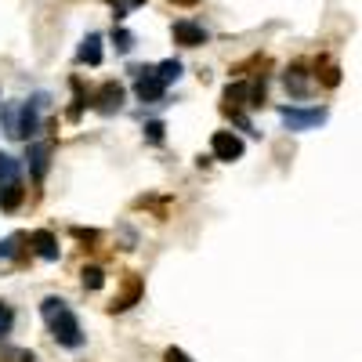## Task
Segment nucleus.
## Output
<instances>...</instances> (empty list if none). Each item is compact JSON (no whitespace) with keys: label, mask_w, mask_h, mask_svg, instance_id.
<instances>
[{"label":"nucleus","mask_w":362,"mask_h":362,"mask_svg":"<svg viewBox=\"0 0 362 362\" xmlns=\"http://www.w3.org/2000/svg\"><path fill=\"white\" fill-rule=\"evenodd\" d=\"M163 358H167V362H192V358H189L185 351H181V348H167V355H163Z\"/></svg>","instance_id":"obj_26"},{"label":"nucleus","mask_w":362,"mask_h":362,"mask_svg":"<svg viewBox=\"0 0 362 362\" xmlns=\"http://www.w3.org/2000/svg\"><path fill=\"white\" fill-rule=\"evenodd\" d=\"M210 153H214V160H221V163H235V160H243V138L232 134V131H214Z\"/></svg>","instance_id":"obj_3"},{"label":"nucleus","mask_w":362,"mask_h":362,"mask_svg":"<svg viewBox=\"0 0 362 362\" xmlns=\"http://www.w3.org/2000/svg\"><path fill=\"white\" fill-rule=\"evenodd\" d=\"M15 116H18V105H4V127L11 138H15Z\"/></svg>","instance_id":"obj_25"},{"label":"nucleus","mask_w":362,"mask_h":362,"mask_svg":"<svg viewBox=\"0 0 362 362\" xmlns=\"http://www.w3.org/2000/svg\"><path fill=\"white\" fill-rule=\"evenodd\" d=\"M141 290H145V286H141V279H138V276H127V286H124V293H119V297L112 300L109 308H112V312H127V308H134L138 300H141Z\"/></svg>","instance_id":"obj_10"},{"label":"nucleus","mask_w":362,"mask_h":362,"mask_svg":"<svg viewBox=\"0 0 362 362\" xmlns=\"http://www.w3.org/2000/svg\"><path fill=\"white\" fill-rule=\"evenodd\" d=\"M76 58H80L83 66H98V62H102V37H98V33H87V40L80 44Z\"/></svg>","instance_id":"obj_13"},{"label":"nucleus","mask_w":362,"mask_h":362,"mask_svg":"<svg viewBox=\"0 0 362 362\" xmlns=\"http://www.w3.org/2000/svg\"><path fill=\"white\" fill-rule=\"evenodd\" d=\"M170 4H177V8H196L199 0H170Z\"/></svg>","instance_id":"obj_27"},{"label":"nucleus","mask_w":362,"mask_h":362,"mask_svg":"<svg viewBox=\"0 0 362 362\" xmlns=\"http://www.w3.org/2000/svg\"><path fill=\"white\" fill-rule=\"evenodd\" d=\"M243 105H250V83L235 80V83L225 87V109H235V112H239Z\"/></svg>","instance_id":"obj_12"},{"label":"nucleus","mask_w":362,"mask_h":362,"mask_svg":"<svg viewBox=\"0 0 362 362\" xmlns=\"http://www.w3.org/2000/svg\"><path fill=\"white\" fill-rule=\"evenodd\" d=\"M29 243H33L37 257H44V261H58V239H54L47 228H37L33 235H29Z\"/></svg>","instance_id":"obj_11"},{"label":"nucleus","mask_w":362,"mask_h":362,"mask_svg":"<svg viewBox=\"0 0 362 362\" xmlns=\"http://www.w3.org/2000/svg\"><path fill=\"white\" fill-rule=\"evenodd\" d=\"M29 174H33V181H44L47 174V163H51V145L47 141H33L29 145Z\"/></svg>","instance_id":"obj_9"},{"label":"nucleus","mask_w":362,"mask_h":362,"mask_svg":"<svg viewBox=\"0 0 362 362\" xmlns=\"http://www.w3.org/2000/svg\"><path fill=\"white\" fill-rule=\"evenodd\" d=\"M163 90H167V87L160 83L156 66H138V69H134V95H138L141 102H160Z\"/></svg>","instance_id":"obj_4"},{"label":"nucleus","mask_w":362,"mask_h":362,"mask_svg":"<svg viewBox=\"0 0 362 362\" xmlns=\"http://www.w3.org/2000/svg\"><path fill=\"white\" fill-rule=\"evenodd\" d=\"M18 243H22V235H11V239H4V243H0V261L15 257V254H18Z\"/></svg>","instance_id":"obj_21"},{"label":"nucleus","mask_w":362,"mask_h":362,"mask_svg":"<svg viewBox=\"0 0 362 362\" xmlns=\"http://www.w3.org/2000/svg\"><path fill=\"white\" fill-rule=\"evenodd\" d=\"M0 362H37L29 348H0Z\"/></svg>","instance_id":"obj_18"},{"label":"nucleus","mask_w":362,"mask_h":362,"mask_svg":"<svg viewBox=\"0 0 362 362\" xmlns=\"http://www.w3.org/2000/svg\"><path fill=\"white\" fill-rule=\"evenodd\" d=\"M322 83H326V87H337V83H341V69H337V66H326V69H322Z\"/></svg>","instance_id":"obj_23"},{"label":"nucleus","mask_w":362,"mask_h":362,"mask_svg":"<svg viewBox=\"0 0 362 362\" xmlns=\"http://www.w3.org/2000/svg\"><path fill=\"white\" fill-rule=\"evenodd\" d=\"M11 181H22L18 177V160L8 156V153H0V185H11Z\"/></svg>","instance_id":"obj_15"},{"label":"nucleus","mask_w":362,"mask_h":362,"mask_svg":"<svg viewBox=\"0 0 362 362\" xmlns=\"http://www.w3.org/2000/svg\"><path fill=\"white\" fill-rule=\"evenodd\" d=\"M112 44H116V51H119V54H127V51L134 47V37L127 33V29H112Z\"/></svg>","instance_id":"obj_20"},{"label":"nucleus","mask_w":362,"mask_h":362,"mask_svg":"<svg viewBox=\"0 0 362 362\" xmlns=\"http://www.w3.org/2000/svg\"><path fill=\"white\" fill-rule=\"evenodd\" d=\"M47 102V95H37L33 102H22L18 105V116H15V138H33L40 131V105Z\"/></svg>","instance_id":"obj_2"},{"label":"nucleus","mask_w":362,"mask_h":362,"mask_svg":"<svg viewBox=\"0 0 362 362\" xmlns=\"http://www.w3.org/2000/svg\"><path fill=\"white\" fill-rule=\"evenodd\" d=\"M279 116H283V124L290 127V131H312V127H319V124H326V109H293V105H286V109H279Z\"/></svg>","instance_id":"obj_5"},{"label":"nucleus","mask_w":362,"mask_h":362,"mask_svg":"<svg viewBox=\"0 0 362 362\" xmlns=\"http://www.w3.org/2000/svg\"><path fill=\"white\" fill-rule=\"evenodd\" d=\"M80 279H83V286H87V290H102V283H105V272H102L98 264H87V268L80 272Z\"/></svg>","instance_id":"obj_17"},{"label":"nucleus","mask_w":362,"mask_h":362,"mask_svg":"<svg viewBox=\"0 0 362 362\" xmlns=\"http://www.w3.org/2000/svg\"><path fill=\"white\" fill-rule=\"evenodd\" d=\"M25 199L22 181H11V185H0V210H18Z\"/></svg>","instance_id":"obj_14"},{"label":"nucleus","mask_w":362,"mask_h":362,"mask_svg":"<svg viewBox=\"0 0 362 362\" xmlns=\"http://www.w3.org/2000/svg\"><path fill=\"white\" fill-rule=\"evenodd\" d=\"M40 315L47 319V326H51V337H54L58 344H62V348H80V344H83L80 319L69 312V305H66L62 297H44Z\"/></svg>","instance_id":"obj_1"},{"label":"nucleus","mask_w":362,"mask_h":362,"mask_svg":"<svg viewBox=\"0 0 362 362\" xmlns=\"http://www.w3.org/2000/svg\"><path fill=\"white\" fill-rule=\"evenodd\" d=\"M174 44H181V47H203L206 44V29L189 22V18H181V22H174Z\"/></svg>","instance_id":"obj_8"},{"label":"nucleus","mask_w":362,"mask_h":362,"mask_svg":"<svg viewBox=\"0 0 362 362\" xmlns=\"http://www.w3.org/2000/svg\"><path fill=\"white\" fill-rule=\"evenodd\" d=\"M156 76H160V83L167 87V83H174L177 76H181V62H177V58H167V62H160L156 66Z\"/></svg>","instance_id":"obj_16"},{"label":"nucleus","mask_w":362,"mask_h":362,"mask_svg":"<svg viewBox=\"0 0 362 362\" xmlns=\"http://www.w3.org/2000/svg\"><path fill=\"white\" fill-rule=\"evenodd\" d=\"M283 83H286V90H290L293 98H308V90H312V76H308V66H305V62H293V66L286 69Z\"/></svg>","instance_id":"obj_7"},{"label":"nucleus","mask_w":362,"mask_h":362,"mask_svg":"<svg viewBox=\"0 0 362 362\" xmlns=\"http://www.w3.org/2000/svg\"><path fill=\"white\" fill-rule=\"evenodd\" d=\"M73 235L80 239V243H98V239H102L95 228H73Z\"/></svg>","instance_id":"obj_24"},{"label":"nucleus","mask_w":362,"mask_h":362,"mask_svg":"<svg viewBox=\"0 0 362 362\" xmlns=\"http://www.w3.org/2000/svg\"><path fill=\"white\" fill-rule=\"evenodd\" d=\"M11 326H15V312H11V305H4V300H0V341L11 334Z\"/></svg>","instance_id":"obj_19"},{"label":"nucleus","mask_w":362,"mask_h":362,"mask_svg":"<svg viewBox=\"0 0 362 362\" xmlns=\"http://www.w3.org/2000/svg\"><path fill=\"white\" fill-rule=\"evenodd\" d=\"M145 138L153 141V145L163 141V124H160V119H148V124H145Z\"/></svg>","instance_id":"obj_22"},{"label":"nucleus","mask_w":362,"mask_h":362,"mask_svg":"<svg viewBox=\"0 0 362 362\" xmlns=\"http://www.w3.org/2000/svg\"><path fill=\"white\" fill-rule=\"evenodd\" d=\"M90 102H95V109H98V112L112 116V112L124 109V87H119L116 80H109V83H102V87L95 90V95H90Z\"/></svg>","instance_id":"obj_6"}]
</instances>
